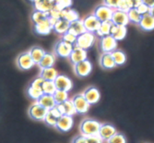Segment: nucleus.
I'll return each instance as SVG.
<instances>
[{
	"label": "nucleus",
	"instance_id": "obj_1",
	"mask_svg": "<svg viewBox=\"0 0 154 143\" xmlns=\"http://www.w3.org/2000/svg\"><path fill=\"white\" fill-rule=\"evenodd\" d=\"M100 125L101 123L97 120L93 118H84L79 126L81 135L85 137L97 136L99 134Z\"/></svg>",
	"mask_w": 154,
	"mask_h": 143
},
{
	"label": "nucleus",
	"instance_id": "obj_2",
	"mask_svg": "<svg viewBox=\"0 0 154 143\" xmlns=\"http://www.w3.org/2000/svg\"><path fill=\"white\" fill-rule=\"evenodd\" d=\"M96 41V35L95 34L88 31H85L83 34H80L77 37L74 46H77L81 49L87 50L90 49L94 45Z\"/></svg>",
	"mask_w": 154,
	"mask_h": 143
},
{
	"label": "nucleus",
	"instance_id": "obj_3",
	"mask_svg": "<svg viewBox=\"0 0 154 143\" xmlns=\"http://www.w3.org/2000/svg\"><path fill=\"white\" fill-rule=\"evenodd\" d=\"M73 48L74 45L66 43V42L63 41L60 39L54 45V53L55 54L56 56H58L60 58H69Z\"/></svg>",
	"mask_w": 154,
	"mask_h": 143
},
{
	"label": "nucleus",
	"instance_id": "obj_4",
	"mask_svg": "<svg viewBox=\"0 0 154 143\" xmlns=\"http://www.w3.org/2000/svg\"><path fill=\"white\" fill-rule=\"evenodd\" d=\"M73 70L75 75L78 77H87L91 73L93 70V64L91 61L87 58L84 61L75 64L73 65Z\"/></svg>",
	"mask_w": 154,
	"mask_h": 143
},
{
	"label": "nucleus",
	"instance_id": "obj_5",
	"mask_svg": "<svg viewBox=\"0 0 154 143\" xmlns=\"http://www.w3.org/2000/svg\"><path fill=\"white\" fill-rule=\"evenodd\" d=\"M47 112H48V110L46 109H45L43 106H42L37 102L35 101L29 107L28 115L29 118L35 120V121H44Z\"/></svg>",
	"mask_w": 154,
	"mask_h": 143
},
{
	"label": "nucleus",
	"instance_id": "obj_6",
	"mask_svg": "<svg viewBox=\"0 0 154 143\" xmlns=\"http://www.w3.org/2000/svg\"><path fill=\"white\" fill-rule=\"evenodd\" d=\"M76 112L78 114H86L89 111L90 105L86 100L82 94H78L74 96L72 99Z\"/></svg>",
	"mask_w": 154,
	"mask_h": 143
},
{
	"label": "nucleus",
	"instance_id": "obj_7",
	"mask_svg": "<svg viewBox=\"0 0 154 143\" xmlns=\"http://www.w3.org/2000/svg\"><path fill=\"white\" fill-rule=\"evenodd\" d=\"M113 11H114V10L112 8L108 7L107 5H105L104 4H102L98 5L95 8L93 13L102 22H105V21H111Z\"/></svg>",
	"mask_w": 154,
	"mask_h": 143
},
{
	"label": "nucleus",
	"instance_id": "obj_8",
	"mask_svg": "<svg viewBox=\"0 0 154 143\" xmlns=\"http://www.w3.org/2000/svg\"><path fill=\"white\" fill-rule=\"evenodd\" d=\"M100 49L102 52H112L117 49L118 42L111 35H106L100 37Z\"/></svg>",
	"mask_w": 154,
	"mask_h": 143
},
{
	"label": "nucleus",
	"instance_id": "obj_9",
	"mask_svg": "<svg viewBox=\"0 0 154 143\" xmlns=\"http://www.w3.org/2000/svg\"><path fill=\"white\" fill-rule=\"evenodd\" d=\"M16 62L18 68L22 70H29L35 65L29 52H22L20 54L17 58Z\"/></svg>",
	"mask_w": 154,
	"mask_h": 143
},
{
	"label": "nucleus",
	"instance_id": "obj_10",
	"mask_svg": "<svg viewBox=\"0 0 154 143\" xmlns=\"http://www.w3.org/2000/svg\"><path fill=\"white\" fill-rule=\"evenodd\" d=\"M86 31L95 34L100 26L101 22L93 13L87 15L82 19Z\"/></svg>",
	"mask_w": 154,
	"mask_h": 143
},
{
	"label": "nucleus",
	"instance_id": "obj_11",
	"mask_svg": "<svg viewBox=\"0 0 154 143\" xmlns=\"http://www.w3.org/2000/svg\"><path fill=\"white\" fill-rule=\"evenodd\" d=\"M54 83H55L57 90H62L69 92V91L72 89L73 83L72 81L69 76H66L64 74H60L59 73L56 79H54Z\"/></svg>",
	"mask_w": 154,
	"mask_h": 143
},
{
	"label": "nucleus",
	"instance_id": "obj_12",
	"mask_svg": "<svg viewBox=\"0 0 154 143\" xmlns=\"http://www.w3.org/2000/svg\"><path fill=\"white\" fill-rule=\"evenodd\" d=\"M82 94L90 106L96 104L101 99L100 91L95 86L87 87Z\"/></svg>",
	"mask_w": 154,
	"mask_h": 143
},
{
	"label": "nucleus",
	"instance_id": "obj_13",
	"mask_svg": "<svg viewBox=\"0 0 154 143\" xmlns=\"http://www.w3.org/2000/svg\"><path fill=\"white\" fill-rule=\"evenodd\" d=\"M111 21L114 25L117 26H127L129 23L127 13L118 9L114 10Z\"/></svg>",
	"mask_w": 154,
	"mask_h": 143
},
{
	"label": "nucleus",
	"instance_id": "obj_14",
	"mask_svg": "<svg viewBox=\"0 0 154 143\" xmlns=\"http://www.w3.org/2000/svg\"><path fill=\"white\" fill-rule=\"evenodd\" d=\"M117 133V129L113 124H109V123H103V124H101L98 135L102 140L107 142Z\"/></svg>",
	"mask_w": 154,
	"mask_h": 143
},
{
	"label": "nucleus",
	"instance_id": "obj_15",
	"mask_svg": "<svg viewBox=\"0 0 154 143\" xmlns=\"http://www.w3.org/2000/svg\"><path fill=\"white\" fill-rule=\"evenodd\" d=\"M73 125V117L69 116V115H62L59 118L58 121L55 126V128L58 130L59 131L66 133V132L70 131Z\"/></svg>",
	"mask_w": 154,
	"mask_h": 143
},
{
	"label": "nucleus",
	"instance_id": "obj_16",
	"mask_svg": "<svg viewBox=\"0 0 154 143\" xmlns=\"http://www.w3.org/2000/svg\"><path fill=\"white\" fill-rule=\"evenodd\" d=\"M53 24L49 17L40 22L34 24V31L39 35H48L53 31Z\"/></svg>",
	"mask_w": 154,
	"mask_h": 143
},
{
	"label": "nucleus",
	"instance_id": "obj_17",
	"mask_svg": "<svg viewBox=\"0 0 154 143\" xmlns=\"http://www.w3.org/2000/svg\"><path fill=\"white\" fill-rule=\"evenodd\" d=\"M87 57H88V55H87V50H84V49L77 47V46H74L73 49H72V52L69 57V59L72 64V65H74V64H78L81 61L87 59Z\"/></svg>",
	"mask_w": 154,
	"mask_h": 143
},
{
	"label": "nucleus",
	"instance_id": "obj_18",
	"mask_svg": "<svg viewBox=\"0 0 154 143\" xmlns=\"http://www.w3.org/2000/svg\"><path fill=\"white\" fill-rule=\"evenodd\" d=\"M61 116L62 114L60 113V112L57 109V106H55L53 109L48 110L43 121H45V123L47 125L50 126V127H55L59 118Z\"/></svg>",
	"mask_w": 154,
	"mask_h": 143
},
{
	"label": "nucleus",
	"instance_id": "obj_19",
	"mask_svg": "<svg viewBox=\"0 0 154 143\" xmlns=\"http://www.w3.org/2000/svg\"><path fill=\"white\" fill-rule=\"evenodd\" d=\"M56 106L59 109L62 115H69V116L73 117L75 114H77L75 106H74L72 100L69 99L63 103L57 104Z\"/></svg>",
	"mask_w": 154,
	"mask_h": 143
},
{
	"label": "nucleus",
	"instance_id": "obj_20",
	"mask_svg": "<svg viewBox=\"0 0 154 143\" xmlns=\"http://www.w3.org/2000/svg\"><path fill=\"white\" fill-rule=\"evenodd\" d=\"M99 64L105 70H112L117 67L111 52H102L99 58Z\"/></svg>",
	"mask_w": 154,
	"mask_h": 143
},
{
	"label": "nucleus",
	"instance_id": "obj_21",
	"mask_svg": "<svg viewBox=\"0 0 154 143\" xmlns=\"http://www.w3.org/2000/svg\"><path fill=\"white\" fill-rule=\"evenodd\" d=\"M57 61V56L54 53L52 52H45V55L43 56L40 62L37 64L41 69L48 68V67H52L55 64Z\"/></svg>",
	"mask_w": 154,
	"mask_h": 143
},
{
	"label": "nucleus",
	"instance_id": "obj_22",
	"mask_svg": "<svg viewBox=\"0 0 154 143\" xmlns=\"http://www.w3.org/2000/svg\"><path fill=\"white\" fill-rule=\"evenodd\" d=\"M127 34L126 26H117L113 24L111 28L110 35L112 36L117 42L123 40Z\"/></svg>",
	"mask_w": 154,
	"mask_h": 143
},
{
	"label": "nucleus",
	"instance_id": "obj_23",
	"mask_svg": "<svg viewBox=\"0 0 154 143\" xmlns=\"http://www.w3.org/2000/svg\"><path fill=\"white\" fill-rule=\"evenodd\" d=\"M36 102L42 106H43L47 110H50V109H53V108L57 106V103L54 100V96L50 95V94H43Z\"/></svg>",
	"mask_w": 154,
	"mask_h": 143
},
{
	"label": "nucleus",
	"instance_id": "obj_24",
	"mask_svg": "<svg viewBox=\"0 0 154 143\" xmlns=\"http://www.w3.org/2000/svg\"><path fill=\"white\" fill-rule=\"evenodd\" d=\"M138 25L144 31H153L154 29V17L150 13L143 15Z\"/></svg>",
	"mask_w": 154,
	"mask_h": 143
},
{
	"label": "nucleus",
	"instance_id": "obj_25",
	"mask_svg": "<svg viewBox=\"0 0 154 143\" xmlns=\"http://www.w3.org/2000/svg\"><path fill=\"white\" fill-rule=\"evenodd\" d=\"M70 22L63 18L59 19L53 25V31L59 35H63L64 33L69 31Z\"/></svg>",
	"mask_w": 154,
	"mask_h": 143
},
{
	"label": "nucleus",
	"instance_id": "obj_26",
	"mask_svg": "<svg viewBox=\"0 0 154 143\" xmlns=\"http://www.w3.org/2000/svg\"><path fill=\"white\" fill-rule=\"evenodd\" d=\"M68 31L73 34L76 37H78V35L83 34V33H84L87 31H86L85 28H84L82 19H79L78 20L70 22V25H69V28Z\"/></svg>",
	"mask_w": 154,
	"mask_h": 143
},
{
	"label": "nucleus",
	"instance_id": "obj_27",
	"mask_svg": "<svg viewBox=\"0 0 154 143\" xmlns=\"http://www.w3.org/2000/svg\"><path fill=\"white\" fill-rule=\"evenodd\" d=\"M45 52H46V51L43 48L38 46H32L29 50V53L31 58H32L33 61L35 64V65H37L40 62L41 60L42 59L43 56L45 55Z\"/></svg>",
	"mask_w": 154,
	"mask_h": 143
},
{
	"label": "nucleus",
	"instance_id": "obj_28",
	"mask_svg": "<svg viewBox=\"0 0 154 143\" xmlns=\"http://www.w3.org/2000/svg\"><path fill=\"white\" fill-rule=\"evenodd\" d=\"M54 6L53 0H38L34 3L35 10L48 13Z\"/></svg>",
	"mask_w": 154,
	"mask_h": 143
},
{
	"label": "nucleus",
	"instance_id": "obj_29",
	"mask_svg": "<svg viewBox=\"0 0 154 143\" xmlns=\"http://www.w3.org/2000/svg\"><path fill=\"white\" fill-rule=\"evenodd\" d=\"M58 74V71L54 67H52L41 69L39 76H41L45 81H54Z\"/></svg>",
	"mask_w": 154,
	"mask_h": 143
},
{
	"label": "nucleus",
	"instance_id": "obj_30",
	"mask_svg": "<svg viewBox=\"0 0 154 143\" xmlns=\"http://www.w3.org/2000/svg\"><path fill=\"white\" fill-rule=\"evenodd\" d=\"M116 66H122L126 62V55L122 49H117L111 52Z\"/></svg>",
	"mask_w": 154,
	"mask_h": 143
},
{
	"label": "nucleus",
	"instance_id": "obj_31",
	"mask_svg": "<svg viewBox=\"0 0 154 143\" xmlns=\"http://www.w3.org/2000/svg\"><path fill=\"white\" fill-rule=\"evenodd\" d=\"M61 18H63L69 22H74L80 19L78 12L72 8H67L62 10Z\"/></svg>",
	"mask_w": 154,
	"mask_h": 143
},
{
	"label": "nucleus",
	"instance_id": "obj_32",
	"mask_svg": "<svg viewBox=\"0 0 154 143\" xmlns=\"http://www.w3.org/2000/svg\"><path fill=\"white\" fill-rule=\"evenodd\" d=\"M113 23L111 21H105V22H102L100 24L98 31L95 33V35H98L100 37L103 36L109 35L110 31H111V28L112 26Z\"/></svg>",
	"mask_w": 154,
	"mask_h": 143
},
{
	"label": "nucleus",
	"instance_id": "obj_33",
	"mask_svg": "<svg viewBox=\"0 0 154 143\" xmlns=\"http://www.w3.org/2000/svg\"><path fill=\"white\" fill-rule=\"evenodd\" d=\"M57 91L55 83L54 81H44L42 84V92L43 94L53 95Z\"/></svg>",
	"mask_w": 154,
	"mask_h": 143
},
{
	"label": "nucleus",
	"instance_id": "obj_34",
	"mask_svg": "<svg viewBox=\"0 0 154 143\" xmlns=\"http://www.w3.org/2000/svg\"><path fill=\"white\" fill-rule=\"evenodd\" d=\"M128 18H129V22H132V23L137 24L138 25L140 20L141 19V15L138 13V11L137 10L136 8H130L127 12Z\"/></svg>",
	"mask_w": 154,
	"mask_h": 143
},
{
	"label": "nucleus",
	"instance_id": "obj_35",
	"mask_svg": "<svg viewBox=\"0 0 154 143\" xmlns=\"http://www.w3.org/2000/svg\"><path fill=\"white\" fill-rule=\"evenodd\" d=\"M53 96H54V100H55L57 105L69 100V92L62 91V90H57L55 93L53 94Z\"/></svg>",
	"mask_w": 154,
	"mask_h": 143
},
{
	"label": "nucleus",
	"instance_id": "obj_36",
	"mask_svg": "<svg viewBox=\"0 0 154 143\" xmlns=\"http://www.w3.org/2000/svg\"><path fill=\"white\" fill-rule=\"evenodd\" d=\"M48 18V13H45V12H42L37 10H35L31 15V19L34 24L42 22V21L45 20Z\"/></svg>",
	"mask_w": 154,
	"mask_h": 143
},
{
	"label": "nucleus",
	"instance_id": "obj_37",
	"mask_svg": "<svg viewBox=\"0 0 154 143\" xmlns=\"http://www.w3.org/2000/svg\"><path fill=\"white\" fill-rule=\"evenodd\" d=\"M43 94L42 89H38V88H33V87L29 85L27 88V95L30 99L33 100L34 101H37L39 97Z\"/></svg>",
	"mask_w": 154,
	"mask_h": 143
},
{
	"label": "nucleus",
	"instance_id": "obj_38",
	"mask_svg": "<svg viewBox=\"0 0 154 143\" xmlns=\"http://www.w3.org/2000/svg\"><path fill=\"white\" fill-rule=\"evenodd\" d=\"M72 4V0H55L54 1V7H56L60 10L70 8Z\"/></svg>",
	"mask_w": 154,
	"mask_h": 143
},
{
	"label": "nucleus",
	"instance_id": "obj_39",
	"mask_svg": "<svg viewBox=\"0 0 154 143\" xmlns=\"http://www.w3.org/2000/svg\"><path fill=\"white\" fill-rule=\"evenodd\" d=\"M107 143H127V140L123 133L117 132L111 139L107 141Z\"/></svg>",
	"mask_w": 154,
	"mask_h": 143
},
{
	"label": "nucleus",
	"instance_id": "obj_40",
	"mask_svg": "<svg viewBox=\"0 0 154 143\" xmlns=\"http://www.w3.org/2000/svg\"><path fill=\"white\" fill-rule=\"evenodd\" d=\"M77 37L75 35H74L73 34L70 33L69 31L64 33L63 35H61V40L63 41L66 42V43H71V44L74 45L75 44V41H76Z\"/></svg>",
	"mask_w": 154,
	"mask_h": 143
},
{
	"label": "nucleus",
	"instance_id": "obj_41",
	"mask_svg": "<svg viewBox=\"0 0 154 143\" xmlns=\"http://www.w3.org/2000/svg\"><path fill=\"white\" fill-rule=\"evenodd\" d=\"M136 9L138 11V13H139L141 16H143V15H145L147 14V13H150V7H148L147 5H146L144 3H141V4L136 7Z\"/></svg>",
	"mask_w": 154,
	"mask_h": 143
},
{
	"label": "nucleus",
	"instance_id": "obj_42",
	"mask_svg": "<svg viewBox=\"0 0 154 143\" xmlns=\"http://www.w3.org/2000/svg\"><path fill=\"white\" fill-rule=\"evenodd\" d=\"M117 9H118V10H122V11L126 12V13H127L128 10L130 9V7H129V4H128L126 0H120V1H119V3H118V5H117Z\"/></svg>",
	"mask_w": 154,
	"mask_h": 143
},
{
	"label": "nucleus",
	"instance_id": "obj_43",
	"mask_svg": "<svg viewBox=\"0 0 154 143\" xmlns=\"http://www.w3.org/2000/svg\"><path fill=\"white\" fill-rule=\"evenodd\" d=\"M119 1L120 0H103V4L112 8L113 10H115L117 9Z\"/></svg>",
	"mask_w": 154,
	"mask_h": 143
},
{
	"label": "nucleus",
	"instance_id": "obj_44",
	"mask_svg": "<svg viewBox=\"0 0 154 143\" xmlns=\"http://www.w3.org/2000/svg\"><path fill=\"white\" fill-rule=\"evenodd\" d=\"M86 143H103V140L99 137V135H97V136H93L87 137Z\"/></svg>",
	"mask_w": 154,
	"mask_h": 143
},
{
	"label": "nucleus",
	"instance_id": "obj_45",
	"mask_svg": "<svg viewBox=\"0 0 154 143\" xmlns=\"http://www.w3.org/2000/svg\"><path fill=\"white\" fill-rule=\"evenodd\" d=\"M126 1L130 8H136L141 3H142L141 0H126Z\"/></svg>",
	"mask_w": 154,
	"mask_h": 143
},
{
	"label": "nucleus",
	"instance_id": "obj_46",
	"mask_svg": "<svg viewBox=\"0 0 154 143\" xmlns=\"http://www.w3.org/2000/svg\"><path fill=\"white\" fill-rule=\"evenodd\" d=\"M86 141H87V137L82 135H79L73 138L72 143H86Z\"/></svg>",
	"mask_w": 154,
	"mask_h": 143
},
{
	"label": "nucleus",
	"instance_id": "obj_47",
	"mask_svg": "<svg viewBox=\"0 0 154 143\" xmlns=\"http://www.w3.org/2000/svg\"><path fill=\"white\" fill-rule=\"evenodd\" d=\"M141 1L150 7L154 6V0H141Z\"/></svg>",
	"mask_w": 154,
	"mask_h": 143
},
{
	"label": "nucleus",
	"instance_id": "obj_48",
	"mask_svg": "<svg viewBox=\"0 0 154 143\" xmlns=\"http://www.w3.org/2000/svg\"><path fill=\"white\" fill-rule=\"evenodd\" d=\"M150 14H151L152 16H153L154 17V6H153V7H150Z\"/></svg>",
	"mask_w": 154,
	"mask_h": 143
},
{
	"label": "nucleus",
	"instance_id": "obj_49",
	"mask_svg": "<svg viewBox=\"0 0 154 143\" xmlns=\"http://www.w3.org/2000/svg\"><path fill=\"white\" fill-rule=\"evenodd\" d=\"M29 1H32V2H33V3H35V1H38V0H29Z\"/></svg>",
	"mask_w": 154,
	"mask_h": 143
}]
</instances>
